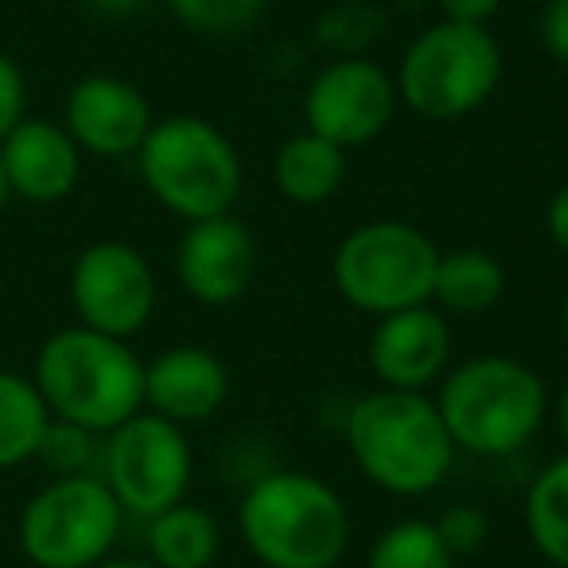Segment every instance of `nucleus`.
<instances>
[{
    "mask_svg": "<svg viewBox=\"0 0 568 568\" xmlns=\"http://www.w3.org/2000/svg\"><path fill=\"white\" fill-rule=\"evenodd\" d=\"M347 452L374 487L402 498L436 490L456 459L436 402L413 389H374L358 397L347 413Z\"/></svg>",
    "mask_w": 568,
    "mask_h": 568,
    "instance_id": "nucleus-1",
    "label": "nucleus"
},
{
    "mask_svg": "<svg viewBox=\"0 0 568 568\" xmlns=\"http://www.w3.org/2000/svg\"><path fill=\"white\" fill-rule=\"evenodd\" d=\"M237 534L265 568H335L351 545V514L316 475L265 471L237 503Z\"/></svg>",
    "mask_w": 568,
    "mask_h": 568,
    "instance_id": "nucleus-2",
    "label": "nucleus"
},
{
    "mask_svg": "<svg viewBox=\"0 0 568 568\" xmlns=\"http://www.w3.org/2000/svg\"><path fill=\"white\" fill-rule=\"evenodd\" d=\"M36 389L55 420L105 436L144 409V363L129 339L63 327L40 347Z\"/></svg>",
    "mask_w": 568,
    "mask_h": 568,
    "instance_id": "nucleus-3",
    "label": "nucleus"
},
{
    "mask_svg": "<svg viewBox=\"0 0 568 568\" xmlns=\"http://www.w3.org/2000/svg\"><path fill=\"white\" fill-rule=\"evenodd\" d=\"M456 452L503 459L521 452L545 425L549 394L534 366L510 355H479L459 363L436 397Z\"/></svg>",
    "mask_w": 568,
    "mask_h": 568,
    "instance_id": "nucleus-4",
    "label": "nucleus"
},
{
    "mask_svg": "<svg viewBox=\"0 0 568 568\" xmlns=\"http://www.w3.org/2000/svg\"><path fill=\"white\" fill-rule=\"evenodd\" d=\"M136 168L152 199L183 222L230 214L245 180L234 141L195 113L152 121L136 152Z\"/></svg>",
    "mask_w": 568,
    "mask_h": 568,
    "instance_id": "nucleus-5",
    "label": "nucleus"
},
{
    "mask_svg": "<svg viewBox=\"0 0 568 568\" xmlns=\"http://www.w3.org/2000/svg\"><path fill=\"white\" fill-rule=\"evenodd\" d=\"M397 98L428 121H456L490 102L503 82V48L479 24L436 20L397 63Z\"/></svg>",
    "mask_w": 568,
    "mask_h": 568,
    "instance_id": "nucleus-6",
    "label": "nucleus"
},
{
    "mask_svg": "<svg viewBox=\"0 0 568 568\" xmlns=\"http://www.w3.org/2000/svg\"><path fill=\"white\" fill-rule=\"evenodd\" d=\"M436 261L440 250L425 230L402 219H374L335 245L332 281L351 308L382 320L433 304Z\"/></svg>",
    "mask_w": 568,
    "mask_h": 568,
    "instance_id": "nucleus-7",
    "label": "nucleus"
},
{
    "mask_svg": "<svg viewBox=\"0 0 568 568\" xmlns=\"http://www.w3.org/2000/svg\"><path fill=\"white\" fill-rule=\"evenodd\" d=\"M121 514L102 475H59L20 514V549L36 568H94L118 541Z\"/></svg>",
    "mask_w": 568,
    "mask_h": 568,
    "instance_id": "nucleus-8",
    "label": "nucleus"
},
{
    "mask_svg": "<svg viewBox=\"0 0 568 568\" xmlns=\"http://www.w3.org/2000/svg\"><path fill=\"white\" fill-rule=\"evenodd\" d=\"M191 444L183 425L141 409L105 433L102 440V479L125 514L156 518L168 506L183 503L191 487Z\"/></svg>",
    "mask_w": 568,
    "mask_h": 568,
    "instance_id": "nucleus-9",
    "label": "nucleus"
},
{
    "mask_svg": "<svg viewBox=\"0 0 568 568\" xmlns=\"http://www.w3.org/2000/svg\"><path fill=\"white\" fill-rule=\"evenodd\" d=\"M397 105L402 98L386 67L366 55H339L304 90V129L339 149H363L386 133Z\"/></svg>",
    "mask_w": 568,
    "mask_h": 568,
    "instance_id": "nucleus-10",
    "label": "nucleus"
},
{
    "mask_svg": "<svg viewBox=\"0 0 568 568\" xmlns=\"http://www.w3.org/2000/svg\"><path fill=\"white\" fill-rule=\"evenodd\" d=\"M71 304L82 327L129 339L152 320L156 276L144 253L129 242H94L71 268Z\"/></svg>",
    "mask_w": 568,
    "mask_h": 568,
    "instance_id": "nucleus-11",
    "label": "nucleus"
},
{
    "mask_svg": "<svg viewBox=\"0 0 568 568\" xmlns=\"http://www.w3.org/2000/svg\"><path fill=\"white\" fill-rule=\"evenodd\" d=\"M175 276L183 293L211 308L242 301L257 276V242L250 226L234 214L187 222L180 245H175Z\"/></svg>",
    "mask_w": 568,
    "mask_h": 568,
    "instance_id": "nucleus-12",
    "label": "nucleus"
},
{
    "mask_svg": "<svg viewBox=\"0 0 568 568\" xmlns=\"http://www.w3.org/2000/svg\"><path fill=\"white\" fill-rule=\"evenodd\" d=\"M371 371L382 389H413L425 394L436 378H444L452 358V327L433 304L394 312L374 324Z\"/></svg>",
    "mask_w": 568,
    "mask_h": 568,
    "instance_id": "nucleus-13",
    "label": "nucleus"
},
{
    "mask_svg": "<svg viewBox=\"0 0 568 568\" xmlns=\"http://www.w3.org/2000/svg\"><path fill=\"white\" fill-rule=\"evenodd\" d=\"M63 129L94 156H136L152 129L149 98L118 74H87L67 94Z\"/></svg>",
    "mask_w": 568,
    "mask_h": 568,
    "instance_id": "nucleus-14",
    "label": "nucleus"
},
{
    "mask_svg": "<svg viewBox=\"0 0 568 568\" xmlns=\"http://www.w3.org/2000/svg\"><path fill=\"white\" fill-rule=\"evenodd\" d=\"M230 397V371L214 351L183 343L152 363H144V405L149 413L175 420V425H199L211 420Z\"/></svg>",
    "mask_w": 568,
    "mask_h": 568,
    "instance_id": "nucleus-15",
    "label": "nucleus"
},
{
    "mask_svg": "<svg viewBox=\"0 0 568 568\" xmlns=\"http://www.w3.org/2000/svg\"><path fill=\"white\" fill-rule=\"evenodd\" d=\"M0 164L12 195L28 203H59L79 183L82 149L55 121L24 118L0 141Z\"/></svg>",
    "mask_w": 568,
    "mask_h": 568,
    "instance_id": "nucleus-16",
    "label": "nucleus"
},
{
    "mask_svg": "<svg viewBox=\"0 0 568 568\" xmlns=\"http://www.w3.org/2000/svg\"><path fill=\"white\" fill-rule=\"evenodd\" d=\"M343 180H347V149L308 133V129L288 136L273 156L276 191L296 206L327 203L343 187Z\"/></svg>",
    "mask_w": 568,
    "mask_h": 568,
    "instance_id": "nucleus-17",
    "label": "nucleus"
},
{
    "mask_svg": "<svg viewBox=\"0 0 568 568\" xmlns=\"http://www.w3.org/2000/svg\"><path fill=\"white\" fill-rule=\"evenodd\" d=\"M506 293V268L487 250L440 253L433 281V304L452 316H479L490 312Z\"/></svg>",
    "mask_w": 568,
    "mask_h": 568,
    "instance_id": "nucleus-18",
    "label": "nucleus"
},
{
    "mask_svg": "<svg viewBox=\"0 0 568 568\" xmlns=\"http://www.w3.org/2000/svg\"><path fill=\"white\" fill-rule=\"evenodd\" d=\"M219 549L222 529L214 514L187 498L149 518V560L160 568H211Z\"/></svg>",
    "mask_w": 568,
    "mask_h": 568,
    "instance_id": "nucleus-19",
    "label": "nucleus"
},
{
    "mask_svg": "<svg viewBox=\"0 0 568 568\" xmlns=\"http://www.w3.org/2000/svg\"><path fill=\"white\" fill-rule=\"evenodd\" d=\"M51 428V409L36 382L24 374L0 371V471L40 456Z\"/></svg>",
    "mask_w": 568,
    "mask_h": 568,
    "instance_id": "nucleus-20",
    "label": "nucleus"
},
{
    "mask_svg": "<svg viewBox=\"0 0 568 568\" xmlns=\"http://www.w3.org/2000/svg\"><path fill=\"white\" fill-rule=\"evenodd\" d=\"M526 534L552 568H568V452L529 483Z\"/></svg>",
    "mask_w": 568,
    "mask_h": 568,
    "instance_id": "nucleus-21",
    "label": "nucleus"
},
{
    "mask_svg": "<svg viewBox=\"0 0 568 568\" xmlns=\"http://www.w3.org/2000/svg\"><path fill=\"white\" fill-rule=\"evenodd\" d=\"M366 568H456V557L444 545L436 521L405 518L371 545Z\"/></svg>",
    "mask_w": 568,
    "mask_h": 568,
    "instance_id": "nucleus-22",
    "label": "nucleus"
},
{
    "mask_svg": "<svg viewBox=\"0 0 568 568\" xmlns=\"http://www.w3.org/2000/svg\"><path fill=\"white\" fill-rule=\"evenodd\" d=\"M268 0H168L180 24L199 36H237L261 20Z\"/></svg>",
    "mask_w": 568,
    "mask_h": 568,
    "instance_id": "nucleus-23",
    "label": "nucleus"
},
{
    "mask_svg": "<svg viewBox=\"0 0 568 568\" xmlns=\"http://www.w3.org/2000/svg\"><path fill=\"white\" fill-rule=\"evenodd\" d=\"M40 459H48L59 475H94L90 471V459H94V433L51 417V428H48V436H43Z\"/></svg>",
    "mask_w": 568,
    "mask_h": 568,
    "instance_id": "nucleus-24",
    "label": "nucleus"
},
{
    "mask_svg": "<svg viewBox=\"0 0 568 568\" xmlns=\"http://www.w3.org/2000/svg\"><path fill=\"white\" fill-rule=\"evenodd\" d=\"M436 529H440L444 545L452 549V557H467V552L483 549L487 541V514L479 506H448V510L436 518Z\"/></svg>",
    "mask_w": 568,
    "mask_h": 568,
    "instance_id": "nucleus-25",
    "label": "nucleus"
},
{
    "mask_svg": "<svg viewBox=\"0 0 568 568\" xmlns=\"http://www.w3.org/2000/svg\"><path fill=\"white\" fill-rule=\"evenodd\" d=\"M24 105H28L24 74H20V67L0 51V141L24 121Z\"/></svg>",
    "mask_w": 568,
    "mask_h": 568,
    "instance_id": "nucleus-26",
    "label": "nucleus"
},
{
    "mask_svg": "<svg viewBox=\"0 0 568 568\" xmlns=\"http://www.w3.org/2000/svg\"><path fill=\"white\" fill-rule=\"evenodd\" d=\"M541 43L549 59L568 67V0H545L541 4Z\"/></svg>",
    "mask_w": 568,
    "mask_h": 568,
    "instance_id": "nucleus-27",
    "label": "nucleus"
},
{
    "mask_svg": "<svg viewBox=\"0 0 568 568\" xmlns=\"http://www.w3.org/2000/svg\"><path fill=\"white\" fill-rule=\"evenodd\" d=\"M440 4V20H456V24H479L487 28L498 17L506 0H436Z\"/></svg>",
    "mask_w": 568,
    "mask_h": 568,
    "instance_id": "nucleus-28",
    "label": "nucleus"
},
{
    "mask_svg": "<svg viewBox=\"0 0 568 568\" xmlns=\"http://www.w3.org/2000/svg\"><path fill=\"white\" fill-rule=\"evenodd\" d=\"M545 226H549V237L557 250L568 253V183H560L549 199V211H545Z\"/></svg>",
    "mask_w": 568,
    "mask_h": 568,
    "instance_id": "nucleus-29",
    "label": "nucleus"
},
{
    "mask_svg": "<svg viewBox=\"0 0 568 568\" xmlns=\"http://www.w3.org/2000/svg\"><path fill=\"white\" fill-rule=\"evenodd\" d=\"M90 12H98V17H136V12H144L152 4V0H82Z\"/></svg>",
    "mask_w": 568,
    "mask_h": 568,
    "instance_id": "nucleus-30",
    "label": "nucleus"
},
{
    "mask_svg": "<svg viewBox=\"0 0 568 568\" xmlns=\"http://www.w3.org/2000/svg\"><path fill=\"white\" fill-rule=\"evenodd\" d=\"M94 568H160L156 560H141V557H105Z\"/></svg>",
    "mask_w": 568,
    "mask_h": 568,
    "instance_id": "nucleus-31",
    "label": "nucleus"
},
{
    "mask_svg": "<svg viewBox=\"0 0 568 568\" xmlns=\"http://www.w3.org/2000/svg\"><path fill=\"white\" fill-rule=\"evenodd\" d=\"M557 428H560V440H565V448H568V386L560 389V397H557Z\"/></svg>",
    "mask_w": 568,
    "mask_h": 568,
    "instance_id": "nucleus-32",
    "label": "nucleus"
},
{
    "mask_svg": "<svg viewBox=\"0 0 568 568\" xmlns=\"http://www.w3.org/2000/svg\"><path fill=\"white\" fill-rule=\"evenodd\" d=\"M9 195L12 191H9V180H4V164H0V206L9 203Z\"/></svg>",
    "mask_w": 568,
    "mask_h": 568,
    "instance_id": "nucleus-33",
    "label": "nucleus"
},
{
    "mask_svg": "<svg viewBox=\"0 0 568 568\" xmlns=\"http://www.w3.org/2000/svg\"><path fill=\"white\" fill-rule=\"evenodd\" d=\"M560 335H565V343H568V296H565V308H560Z\"/></svg>",
    "mask_w": 568,
    "mask_h": 568,
    "instance_id": "nucleus-34",
    "label": "nucleus"
},
{
    "mask_svg": "<svg viewBox=\"0 0 568 568\" xmlns=\"http://www.w3.org/2000/svg\"><path fill=\"white\" fill-rule=\"evenodd\" d=\"M537 4H545V0H537Z\"/></svg>",
    "mask_w": 568,
    "mask_h": 568,
    "instance_id": "nucleus-35",
    "label": "nucleus"
}]
</instances>
